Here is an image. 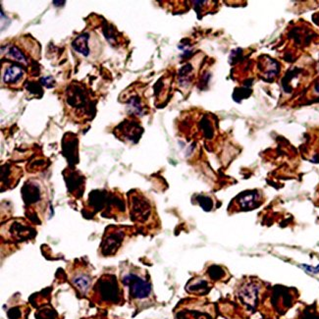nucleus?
Returning a JSON list of instances; mask_svg holds the SVG:
<instances>
[{"label": "nucleus", "mask_w": 319, "mask_h": 319, "mask_svg": "<svg viewBox=\"0 0 319 319\" xmlns=\"http://www.w3.org/2000/svg\"><path fill=\"white\" fill-rule=\"evenodd\" d=\"M64 102L68 113L75 120H91L96 112V99L84 84L73 82L64 91Z\"/></svg>", "instance_id": "obj_1"}, {"label": "nucleus", "mask_w": 319, "mask_h": 319, "mask_svg": "<svg viewBox=\"0 0 319 319\" xmlns=\"http://www.w3.org/2000/svg\"><path fill=\"white\" fill-rule=\"evenodd\" d=\"M101 302L107 304H119L122 293L117 279L114 275H103L94 287Z\"/></svg>", "instance_id": "obj_2"}, {"label": "nucleus", "mask_w": 319, "mask_h": 319, "mask_svg": "<svg viewBox=\"0 0 319 319\" xmlns=\"http://www.w3.org/2000/svg\"><path fill=\"white\" fill-rule=\"evenodd\" d=\"M27 78L25 67L19 63L5 60L2 66V81L10 88L16 89L22 86Z\"/></svg>", "instance_id": "obj_3"}, {"label": "nucleus", "mask_w": 319, "mask_h": 319, "mask_svg": "<svg viewBox=\"0 0 319 319\" xmlns=\"http://www.w3.org/2000/svg\"><path fill=\"white\" fill-rule=\"evenodd\" d=\"M32 47H25L24 45L19 43H12L5 45V50L2 51V57L5 55V60L12 61L19 63L24 67H30V64L33 63L31 60V51Z\"/></svg>", "instance_id": "obj_4"}, {"label": "nucleus", "mask_w": 319, "mask_h": 319, "mask_svg": "<svg viewBox=\"0 0 319 319\" xmlns=\"http://www.w3.org/2000/svg\"><path fill=\"white\" fill-rule=\"evenodd\" d=\"M130 215L135 222H146L152 215V205L140 194H129Z\"/></svg>", "instance_id": "obj_5"}, {"label": "nucleus", "mask_w": 319, "mask_h": 319, "mask_svg": "<svg viewBox=\"0 0 319 319\" xmlns=\"http://www.w3.org/2000/svg\"><path fill=\"white\" fill-rule=\"evenodd\" d=\"M125 228L110 226L107 229L105 235L101 243V253L103 256L109 257L114 255L121 246L125 239Z\"/></svg>", "instance_id": "obj_6"}, {"label": "nucleus", "mask_w": 319, "mask_h": 319, "mask_svg": "<svg viewBox=\"0 0 319 319\" xmlns=\"http://www.w3.org/2000/svg\"><path fill=\"white\" fill-rule=\"evenodd\" d=\"M143 128L134 118L125 119L115 129L114 135L123 141L136 144L143 134Z\"/></svg>", "instance_id": "obj_7"}, {"label": "nucleus", "mask_w": 319, "mask_h": 319, "mask_svg": "<svg viewBox=\"0 0 319 319\" xmlns=\"http://www.w3.org/2000/svg\"><path fill=\"white\" fill-rule=\"evenodd\" d=\"M122 282L130 288V296L133 299L143 300L151 295V284L140 277H137L135 274L125 275L122 278Z\"/></svg>", "instance_id": "obj_8"}, {"label": "nucleus", "mask_w": 319, "mask_h": 319, "mask_svg": "<svg viewBox=\"0 0 319 319\" xmlns=\"http://www.w3.org/2000/svg\"><path fill=\"white\" fill-rule=\"evenodd\" d=\"M78 137L75 134L67 133L62 140V153L69 162V168L73 169L79 161L78 156Z\"/></svg>", "instance_id": "obj_9"}, {"label": "nucleus", "mask_w": 319, "mask_h": 319, "mask_svg": "<svg viewBox=\"0 0 319 319\" xmlns=\"http://www.w3.org/2000/svg\"><path fill=\"white\" fill-rule=\"evenodd\" d=\"M68 174L65 173V180L67 183L68 192L76 198H81L85 192V177L78 171H75L71 168L67 169Z\"/></svg>", "instance_id": "obj_10"}, {"label": "nucleus", "mask_w": 319, "mask_h": 319, "mask_svg": "<svg viewBox=\"0 0 319 319\" xmlns=\"http://www.w3.org/2000/svg\"><path fill=\"white\" fill-rule=\"evenodd\" d=\"M22 197L25 204L29 207L39 204L43 200V192L41 186L33 180L25 183L22 188Z\"/></svg>", "instance_id": "obj_11"}, {"label": "nucleus", "mask_w": 319, "mask_h": 319, "mask_svg": "<svg viewBox=\"0 0 319 319\" xmlns=\"http://www.w3.org/2000/svg\"><path fill=\"white\" fill-rule=\"evenodd\" d=\"M9 235L18 242H22L25 240H28L30 238H33L36 236V231L31 227H29L24 221L14 220L11 221L10 225L8 226Z\"/></svg>", "instance_id": "obj_12"}, {"label": "nucleus", "mask_w": 319, "mask_h": 319, "mask_svg": "<svg viewBox=\"0 0 319 319\" xmlns=\"http://www.w3.org/2000/svg\"><path fill=\"white\" fill-rule=\"evenodd\" d=\"M127 112L132 117H141L147 112V107L145 105L143 98L137 93H133L126 100Z\"/></svg>", "instance_id": "obj_13"}, {"label": "nucleus", "mask_w": 319, "mask_h": 319, "mask_svg": "<svg viewBox=\"0 0 319 319\" xmlns=\"http://www.w3.org/2000/svg\"><path fill=\"white\" fill-rule=\"evenodd\" d=\"M238 204L239 206L244 209V210H249V209H253L259 205V201H260V196H259V192L257 191H253V192H246L242 194L238 199Z\"/></svg>", "instance_id": "obj_14"}, {"label": "nucleus", "mask_w": 319, "mask_h": 319, "mask_svg": "<svg viewBox=\"0 0 319 319\" xmlns=\"http://www.w3.org/2000/svg\"><path fill=\"white\" fill-rule=\"evenodd\" d=\"M89 41H90V34L88 32H84V33L78 36L76 39L73 41L72 47L79 54H81L85 57H88L91 53Z\"/></svg>", "instance_id": "obj_15"}, {"label": "nucleus", "mask_w": 319, "mask_h": 319, "mask_svg": "<svg viewBox=\"0 0 319 319\" xmlns=\"http://www.w3.org/2000/svg\"><path fill=\"white\" fill-rule=\"evenodd\" d=\"M72 284L83 294H87L91 284V277L85 272H78L72 277Z\"/></svg>", "instance_id": "obj_16"}, {"label": "nucleus", "mask_w": 319, "mask_h": 319, "mask_svg": "<svg viewBox=\"0 0 319 319\" xmlns=\"http://www.w3.org/2000/svg\"><path fill=\"white\" fill-rule=\"evenodd\" d=\"M258 288L255 285H246L241 292V297L245 304L254 305L257 301Z\"/></svg>", "instance_id": "obj_17"}, {"label": "nucleus", "mask_w": 319, "mask_h": 319, "mask_svg": "<svg viewBox=\"0 0 319 319\" xmlns=\"http://www.w3.org/2000/svg\"><path fill=\"white\" fill-rule=\"evenodd\" d=\"M194 79V67L191 64H186L179 71V82L181 86H188Z\"/></svg>", "instance_id": "obj_18"}, {"label": "nucleus", "mask_w": 319, "mask_h": 319, "mask_svg": "<svg viewBox=\"0 0 319 319\" xmlns=\"http://www.w3.org/2000/svg\"><path fill=\"white\" fill-rule=\"evenodd\" d=\"M198 201L200 204V206L204 209V210H210L212 208V200L211 198H208V197H198Z\"/></svg>", "instance_id": "obj_19"}, {"label": "nucleus", "mask_w": 319, "mask_h": 319, "mask_svg": "<svg viewBox=\"0 0 319 319\" xmlns=\"http://www.w3.org/2000/svg\"><path fill=\"white\" fill-rule=\"evenodd\" d=\"M224 274L219 266H212L209 268V275L213 279H219Z\"/></svg>", "instance_id": "obj_20"}, {"label": "nucleus", "mask_w": 319, "mask_h": 319, "mask_svg": "<svg viewBox=\"0 0 319 319\" xmlns=\"http://www.w3.org/2000/svg\"><path fill=\"white\" fill-rule=\"evenodd\" d=\"M206 287H207V284H206V282L205 281H198L197 282L195 285H193V286H189V290L191 291V290H193V291H196V292H200V290L202 291V290L206 289Z\"/></svg>", "instance_id": "obj_21"}, {"label": "nucleus", "mask_w": 319, "mask_h": 319, "mask_svg": "<svg viewBox=\"0 0 319 319\" xmlns=\"http://www.w3.org/2000/svg\"><path fill=\"white\" fill-rule=\"evenodd\" d=\"M41 84L46 88H52V87H54L55 82H54L52 77H45V78L41 79Z\"/></svg>", "instance_id": "obj_22"}, {"label": "nucleus", "mask_w": 319, "mask_h": 319, "mask_svg": "<svg viewBox=\"0 0 319 319\" xmlns=\"http://www.w3.org/2000/svg\"><path fill=\"white\" fill-rule=\"evenodd\" d=\"M9 319H19L21 317V311L19 307H14L8 311Z\"/></svg>", "instance_id": "obj_23"}, {"label": "nucleus", "mask_w": 319, "mask_h": 319, "mask_svg": "<svg viewBox=\"0 0 319 319\" xmlns=\"http://www.w3.org/2000/svg\"><path fill=\"white\" fill-rule=\"evenodd\" d=\"M302 267H304V269L308 272H312V273H317L319 272V265L318 267H310L308 265H303Z\"/></svg>", "instance_id": "obj_24"}, {"label": "nucleus", "mask_w": 319, "mask_h": 319, "mask_svg": "<svg viewBox=\"0 0 319 319\" xmlns=\"http://www.w3.org/2000/svg\"><path fill=\"white\" fill-rule=\"evenodd\" d=\"M313 93H314L316 96H319V82L314 85V88H313Z\"/></svg>", "instance_id": "obj_25"}]
</instances>
